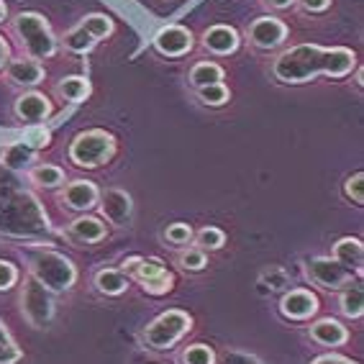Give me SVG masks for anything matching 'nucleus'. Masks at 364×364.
Instances as JSON below:
<instances>
[{"instance_id":"obj_20","label":"nucleus","mask_w":364,"mask_h":364,"mask_svg":"<svg viewBox=\"0 0 364 364\" xmlns=\"http://www.w3.org/2000/svg\"><path fill=\"white\" fill-rule=\"evenodd\" d=\"M126 269L136 274V280L141 282V285H144V282L156 280V277H162V274L167 272V267H164V262H162V259H156V257H149V259H129Z\"/></svg>"},{"instance_id":"obj_39","label":"nucleus","mask_w":364,"mask_h":364,"mask_svg":"<svg viewBox=\"0 0 364 364\" xmlns=\"http://www.w3.org/2000/svg\"><path fill=\"white\" fill-rule=\"evenodd\" d=\"M295 3H300L308 14H323V11H328V6H331V0H295Z\"/></svg>"},{"instance_id":"obj_42","label":"nucleus","mask_w":364,"mask_h":364,"mask_svg":"<svg viewBox=\"0 0 364 364\" xmlns=\"http://www.w3.org/2000/svg\"><path fill=\"white\" fill-rule=\"evenodd\" d=\"M267 8H272V11H285V8L295 6V0H264Z\"/></svg>"},{"instance_id":"obj_24","label":"nucleus","mask_w":364,"mask_h":364,"mask_svg":"<svg viewBox=\"0 0 364 364\" xmlns=\"http://www.w3.org/2000/svg\"><path fill=\"white\" fill-rule=\"evenodd\" d=\"M31 182H36L39 188L54 190L65 185V169H59L57 164H39L31 169Z\"/></svg>"},{"instance_id":"obj_36","label":"nucleus","mask_w":364,"mask_h":364,"mask_svg":"<svg viewBox=\"0 0 364 364\" xmlns=\"http://www.w3.org/2000/svg\"><path fill=\"white\" fill-rule=\"evenodd\" d=\"M344 193H346V198H351L357 205H362L364 203V172H354V175L346 180Z\"/></svg>"},{"instance_id":"obj_10","label":"nucleus","mask_w":364,"mask_h":364,"mask_svg":"<svg viewBox=\"0 0 364 364\" xmlns=\"http://www.w3.org/2000/svg\"><path fill=\"white\" fill-rule=\"evenodd\" d=\"M98 188L92 185L90 180H72L65 185V190H62V203H65L70 210H80V213H85V210H90L98 205Z\"/></svg>"},{"instance_id":"obj_27","label":"nucleus","mask_w":364,"mask_h":364,"mask_svg":"<svg viewBox=\"0 0 364 364\" xmlns=\"http://www.w3.org/2000/svg\"><path fill=\"white\" fill-rule=\"evenodd\" d=\"M341 313H344L346 318H362L364 313V295H362V287H346L344 295H341Z\"/></svg>"},{"instance_id":"obj_2","label":"nucleus","mask_w":364,"mask_h":364,"mask_svg":"<svg viewBox=\"0 0 364 364\" xmlns=\"http://www.w3.org/2000/svg\"><path fill=\"white\" fill-rule=\"evenodd\" d=\"M28 272L33 280H39L46 290L67 293L75 282H77V269L67 259L65 254L54 252V249H33L28 257Z\"/></svg>"},{"instance_id":"obj_18","label":"nucleus","mask_w":364,"mask_h":364,"mask_svg":"<svg viewBox=\"0 0 364 364\" xmlns=\"http://www.w3.org/2000/svg\"><path fill=\"white\" fill-rule=\"evenodd\" d=\"M70 234L82 244H95L105 239V223L95 215H80L70 226Z\"/></svg>"},{"instance_id":"obj_15","label":"nucleus","mask_w":364,"mask_h":364,"mask_svg":"<svg viewBox=\"0 0 364 364\" xmlns=\"http://www.w3.org/2000/svg\"><path fill=\"white\" fill-rule=\"evenodd\" d=\"M98 205L103 210V215L111 223H126L131 218V210H134V203H131L129 193L124 190H105L103 196L98 198Z\"/></svg>"},{"instance_id":"obj_43","label":"nucleus","mask_w":364,"mask_h":364,"mask_svg":"<svg viewBox=\"0 0 364 364\" xmlns=\"http://www.w3.org/2000/svg\"><path fill=\"white\" fill-rule=\"evenodd\" d=\"M6 18H8V8H6V3L0 0V23H3Z\"/></svg>"},{"instance_id":"obj_17","label":"nucleus","mask_w":364,"mask_h":364,"mask_svg":"<svg viewBox=\"0 0 364 364\" xmlns=\"http://www.w3.org/2000/svg\"><path fill=\"white\" fill-rule=\"evenodd\" d=\"M311 338L321 346H341L349 338V331L333 318H323L311 326Z\"/></svg>"},{"instance_id":"obj_4","label":"nucleus","mask_w":364,"mask_h":364,"mask_svg":"<svg viewBox=\"0 0 364 364\" xmlns=\"http://www.w3.org/2000/svg\"><path fill=\"white\" fill-rule=\"evenodd\" d=\"M116 154V139L103 129H87L72 139L70 144V159L77 167L95 169L105 164Z\"/></svg>"},{"instance_id":"obj_8","label":"nucleus","mask_w":364,"mask_h":364,"mask_svg":"<svg viewBox=\"0 0 364 364\" xmlns=\"http://www.w3.org/2000/svg\"><path fill=\"white\" fill-rule=\"evenodd\" d=\"M308 277H311L316 285L328 287V290H338V287L351 285L349 269L333 259H326V257H318V259L308 262Z\"/></svg>"},{"instance_id":"obj_9","label":"nucleus","mask_w":364,"mask_h":364,"mask_svg":"<svg viewBox=\"0 0 364 364\" xmlns=\"http://www.w3.org/2000/svg\"><path fill=\"white\" fill-rule=\"evenodd\" d=\"M287 39V26L280 18L274 16H262L249 26V41H252L257 49H277L282 41Z\"/></svg>"},{"instance_id":"obj_13","label":"nucleus","mask_w":364,"mask_h":364,"mask_svg":"<svg viewBox=\"0 0 364 364\" xmlns=\"http://www.w3.org/2000/svg\"><path fill=\"white\" fill-rule=\"evenodd\" d=\"M280 311L285 318L306 321L318 311V298H316L311 290H290V293H285V298H282Z\"/></svg>"},{"instance_id":"obj_30","label":"nucleus","mask_w":364,"mask_h":364,"mask_svg":"<svg viewBox=\"0 0 364 364\" xmlns=\"http://www.w3.org/2000/svg\"><path fill=\"white\" fill-rule=\"evenodd\" d=\"M23 357L21 349L16 346V341L11 338V333L6 331V326L0 323V364H16Z\"/></svg>"},{"instance_id":"obj_11","label":"nucleus","mask_w":364,"mask_h":364,"mask_svg":"<svg viewBox=\"0 0 364 364\" xmlns=\"http://www.w3.org/2000/svg\"><path fill=\"white\" fill-rule=\"evenodd\" d=\"M16 116L21 121H28L31 126L41 124L46 118L52 116V100L46 98L44 92H36V90H28L23 95L16 98Z\"/></svg>"},{"instance_id":"obj_26","label":"nucleus","mask_w":364,"mask_h":364,"mask_svg":"<svg viewBox=\"0 0 364 364\" xmlns=\"http://www.w3.org/2000/svg\"><path fill=\"white\" fill-rule=\"evenodd\" d=\"M95 44H98V41L92 39L82 26H75L65 33V49H70V52H75V54H87Z\"/></svg>"},{"instance_id":"obj_31","label":"nucleus","mask_w":364,"mask_h":364,"mask_svg":"<svg viewBox=\"0 0 364 364\" xmlns=\"http://www.w3.org/2000/svg\"><path fill=\"white\" fill-rule=\"evenodd\" d=\"M182 362L185 364H213L215 362V354L210 346L205 344H193L188 349L182 351Z\"/></svg>"},{"instance_id":"obj_34","label":"nucleus","mask_w":364,"mask_h":364,"mask_svg":"<svg viewBox=\"0 0 364 364\" xmlns=\"http://www.w3.org/2000/svg\"><path fill=\"white\" fill-rule=\"evenodd\" d=\"M180 264L185 267V269H193V272H198V269H203V267L208 264V259H205V252L198 247H188L185 252L180 254Z\"/></svg>"},{"instance_id":"obj_14","label":"nucleus","mask_w":364,"mask_h":364,"mask_svg":"<svg viewBox=\"0 0 364 364\" xmlns=\"http://www.w3.org/2000/svg\"><path fill=\"white\" fill-rule=\"evenodd\" d=\"M239 31L231 26H223V23H218V26H210L208 31L203 33V46L208 49L210 54H215V57H228V54H234L236 49H239Z\"/></svg>"},{"instance_id":"obj_1","label":"nucleus","mask_w":364,"mask_h":364,"mask_svg":"<svg viewBox=\"0 0 364 364\" xmlns=\"http://www.w3.org/2000/svg\"><path fill=\"white\" fill-rule=\"evenodd\" d=\"M357 65V54L346 49V46H331V49H321L316 44H300L282 52L274 59L272 72L280 82L298 85L308 82L316 75L326 77H346Z\"/></svg>"},{"instance_id":"obj_16","label":"nucleus","mask_w":364,"mask_h":364,"mask_svg":"<svg viewBox=\"0 0 364 364\" xmlns=\"http://www.w3.org/2000/svg\"><path fill=\"white\" fill-rule=\"evenodd\" d=\"M333 262H338L341 267H346V269H354V272H362V262H364V247L359 239H351V236H346V239L336 241L333 244Z\"/></svg>"},{"instance_id":"obj_5","label":"nucleus","mask_w":364,"mask_h":364,"mask_svg":"<svg viewBox=\"0 0 364 364\" xmlns=\"http://www.w3.org/2000/svg\"><path fill=\"white\" fill-rule=\"evenodd\" d=\"M190 326H193V321H190L188 313L167 311L146 326V331H144V341H146V346L154 349V351H167L190 331Z\"/></svg>"},{"instance_id":"obj_32","label":"nucleus","mask_w":364,"mask_h":364,"mask_svg":"<svg viewBox=\"0 0 364 364\" xmlns=\"http://www.w3.org/2000/svg\"><path fill=\"white\" fill-rule=\"evenodd\" d=\"M164 239L172 247H188L193 241V228H190V223H169L167 231H164Z\"/></svg>"},{"instance_id":"obj_35","label":"nucleus","mask_w":364,"mask_h":364,"mask_svg":"<svg viewBox=\"0 0 364 364\" xmlns=\"http://www.w3.org/2000/svg\"><path fill=\"white\" fill-rule=\"evenodd\" d=\"M262 282H269L272 290H285L290 285V274L282 267H267L264 272H262Z\"/></svg>"},{"instance_id":"obj_6","label":"nucleus","mask_w":364,"mask_h":364,"mask_svg":"<svg viewBox=\"0 0 364 364\" xmlns=\"http://www.w3.org/2000/svg\"><path fill=\"white\" fill-rule=\"evenodd\" d=\"M21 311L31 321V326L46 328L54 318V293L46 290L39 280H33L31 274H28L23 293H21Z\"/></svg>"},{"instance_id":"obj_37","label":"nucleus","mask_w":364,"mask_h":364,"mask_svg":"<svg viewBox=\"0 0 364 364\" xmlns=\"http://www.w3.org/2000/svg\"><path fill=\"white\" fill-rule=\"evenodd\" d=\"M18 280V269L11 262L0 259V290H11Z\"/></svg>"},{"instance_id":"obj_22","label":"nucleus","mask_w":364,"mask_h":364,"mask_svg":"<svg viewBox=\"0 0 364 364\" xmlns=\"http://www.w3.org/2000/svg\"><path fill=\"white\" fill-rule=\"evenodd\" d=\"M223 82V67L215 65V62H198L193 70H190V85L193 87H205V85Z\"/></svg>"},{"instance_id":"obj_3","label":"nucleus","mask_w":364,"mask_h":364,"mask_svg":"<svg viewBox=\"0 0 364 364\" xmlns=\"http://www.w3.org/2000/svg\"><path fill=\"white\" fill-rule=\"evenodd\" d=\"M14 31L21 39V46L26 49V54L31 59H52L57 54L59 44L54 39L52 26L44 16L33 14V11H26V14H18L14 18Z\"/></svg>"},{"instance_id":"obj_28","label":"nucleus","mask_w":364,"mask_h":364,"mask_svg":"<svg viewBox=\"0 0 364 364\" xmlns=\"http://www.w3.org/2000/svg\"><path fill=\"white\" fill-rule=\"evenodd\" d=\"M198 98L205 105H226L228 98H231V90L223 82H213L205 85V87H198Z\"/></svg>"},{"instance_id":"obj_25","label":"nucleus","mask_w":364,"mask_h":364,"mask_svg":"<svg viewBox=\"0 0 364 364\" xmlns=\"http://www.w3.org/2000/svg\"><path fill=\"white\" fill-rule=\"evenodd\" d=\"M80 26H82L85 31L90 33V36H92L95 41L105 39V36H111V33H113V21L108 18V16H103V14H90V16H85V18L80 21Z\"/></svg>"},{"instance_id":"obj_33","label":"nucleus","mask_w":364,"mask_h":364,"mask_svg":"<svg viewBox=\"0 0 364 364\" xmlns=\"http://www.w3.org/2000/svg\"><path fill=\"white\" fill-rule=\"evenodd\" d=\"M49 131L44 129L41 124H36V126H28L26 131H23V144H28L33 151L36 149H44V146H49Z\"/></svg>"},{"instance_id":"obj_41","label":"nucleus","mask_w":364,"mask_h":364,"mask_svg":"<svg viewBox=\"0 0 364 364\" xmlns=\"http://www.w3.org/2000/svg\"><path fill=\"white\" fill-rule=\"evenodd\" d=\"M11 62V46H8V41L0 36V70Z\"/></svg>"},{"instance_id":"obj_19","label":"nucleus","mask_w":364,"mask_h":364,"mask_svg":"<svg viewBox=\"0 0 364 364\" xmlns=\"http://www.w3.org/2000/svg\"><path fill=\"white\" fill-rule=\"evenodd\" d=\"M92 85L87 77H80V75H72V77H65L57 85V95L62 100H70V103H82V100L90 98Z\"/></svg>"},{"instance_id":"obj_38","label":"nucleus","mask_w":364,"mask_h":364,"mask_svg":"<svg viewBox=\"0 0 364 364\" xmlns=\"http://www.w3.org/2000/svg\"><path fill=\"white\" fill-rule=\"evenodd\" d=\"M221 364H262V362L257 357H252V354H247V351L231 349L221 357Z\"/></svg>"},{"instance_id":"obj_23","label":"nucleus","mask_w":364,"mask_h":364,"mask_svg":"<svg viewBox=\"0 0 364 364\" xmlns=\"http://www.w3.org/2000/svg\"><path fill=\"white\" fill-rule=\"evenodd\" d=\"M95 287L103 295H121L129 287V277L124 272H116V269H100L95 274Z\"/></svg>"},{"instance_id":"obj_29","label":"nucleus","mask_w":364,"mask_h":364,"mask_svg":"<svg viewBox=\"0 0 364 364\" xmlns=\"http://www.w3.org/2000/svg\"><path fill=\"white\" fill-rule=\"evenodd\" d=\"M198 249H208V252H213V249H221L223 244H226V234H223L221 228H215V226H205L198 231Z\"/></svg>"},{"instance_id":"obj_12","label":"nucleus","mask_w":364,"mask_h":364,"mask_svg":"<svg viewBox=\"0 0 364 364\" xmlns=\"http://www.w3.org/2000/svg\"><path fill=\"white\" fill-rule=\"evenodd\" d=\"M6 77L8 82L18 85V87H36L39 82H44L46 72L36 59L21 57V59H11L6 65Z\"/></svg>"},{"instance_id":"obj_40","label":"nucleus","mask_w":364,"mask_h":364,"mask_svg":"<svg viewBox=\"0 0 364 364\" xmlns=\"http://www.w3.org/2000/svg\"><path fill=\"white\" fill-rule=\"evenodd\" d=\"M313 364H357V362H351V359L341 357V354H323V357H318Z\"/></svg>"},{"instance_id":"obj_21","label":"nucleus","mask_w":364,"mask_h":364,"mask_svg":"<svg viewBox=\"0 0 364 364\" xmlns=\"http://www.w3.org/2000/svg\"><path fill=\"white\" fill-rule=\"evenodd\" d=\"M33 154H36V151L23 141L8 144L6 151H3V164H6L8 169H14V172H18V169H26L28 164L33 162Z\"/></svg>"},{"instance_id":"obj_7","label":"nucleus","mask_w":364,"mask_h":364,"mask_svg":"<svg viewBox=\"0 0 364 364\" xmlns=\"http://www.w3.org/2000/svg\"><path fill=\"white\" fill-rule=\"evenodd\" d=\"M193 44H196L193 31L185 26H177V23H169V26L159 28L154 36L156 52L164 54V57H185L193 49Z\"/></svg>"}]
</instances>
